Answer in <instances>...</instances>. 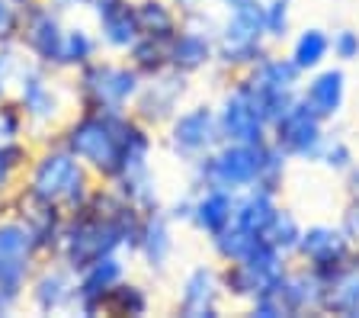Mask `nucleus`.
I'll use <instances>...</instances> for the list:
<instances>
[{
    "mask_svg": "<svg viewBox=\"0 0 359 318\" xmlns=\"http://www.w3.org/2000/svg\"><path fill=\"white\" fill-rule=\"evenodd\" d=\"M151 309H154V296H151V289L144 286V283L132 280V277H126L119 286H112L109 296L103 299V315L142 318V315H148Z\"/></svg>",
    "mask_w": 359,
    "mask_h": 318,
    "instance_id": "2f4dec72",
    "label": "nucleus"
},
{
    "mask_svg": "<svg viewBox=\"0 0 359 318\" xmlns=\"http://www.w3.org/2000/svg\"><path fill=\"white\" fill-rule=\"evenodd\" d=\"M356 254L353 248L350 235L344 232L340 222H308L302 228V238H299V248L292 254V260L311 267L314 273H334L337 267H344L346 260Z\"/></svg>",
    "mask_w": 359,
    "mask_h": 318,
    "instance_id": "6ab92c4d",
    "label": "nucleus"
},
{
    "mask_svg": "<svg viewBox=\"0 0 359 318\" xmlns=\"http://www.w3.org/2000/svg\"><path fill=\"white\" fill-rule=\"evenodd\" d=\"M97 183L100 180L87 171V164L77 161L58 138H45V142H36L32 161L22 171L20 190L48 206L74 212L90 199Z\"/></svg>",
    "mask_w": 359,
    "mask_h": 318,
    "instance_id": "7ed1b4c3",
    "label": "nucleus"
},
{
    "mask_svg": "<svg viewBox=\"0 0 359 318\" xmlns=\"http://www.w3.org/2000/svg\"><path fill=\"white\" fill-rule=\"evenodd\" d=\"M135 10H138V26L148 36L170 39L180 29V10L170 0H135Z\"/></svg>",
    "mask_w": 359,
    "mask_h": 318,
    "instance_id": "f704fd0d",
    "label": "nucleus"
},
{
    "mask_svg": "<svg viewBox=\"0 0 359 318\" xmlns=\"http://www.w3.org/2000/svg\"><path fill=\"white\" fill-rule=\"evenodd\" d=\"M87 10L93 16V29L100 36L103 52L126 55L142 36L135 0H90Z\"/></svg>",
    "mask_w": 359,
    "mask_h": 318,
    "instance_id": "5701e85b",
    "label": "nucleus"
},
{
    "mask_svg": "<svg viewBox=\"0 0 359 318\" xmlns=\"http://www.w3.org/2000/svg\"><path fill=\"white\" fill-rule=\"evenodd\" d=\"M340 225H344V232L350 235V241H353V248H356V254H359V206L356 203H344V212H340Z\"/></svg>",
    "mask_w": 359,
    "mask_h": 318,
    "instance_id": "a18cd8bd",
    "label": "nucleus"
},
{
    "mask_svg": "<svg viewBox=\"0 0 359 318\" xmlns=\"http://www.w3.org/2000/svg\"><path fill=\"white\" fill-rule=\"evenodd\" d=\"M299 97L305 100L324 122H337L346 110V100H350V77H346V68L337 65V61L321 65L318 71L305 74Z\"/></svg>",
    "mask_w": 359,
    "mask_h": 318,
    "instance_id": "393cba45",
    "label": "nucleus"
},
{
    "mask_svg": "<svg viewBox=\"0 0 359 318\" xmlns=\"http://www.w3.org/2000/svg\"><path fill=\"white\" fill-rule=\"evenodd\" d=\"M340 180H344V203H356L359 206V164H353Z\"/></svg>",
    "mask_w": 359,
    "mask_h": 318,
    "instance_id": "49530a36",
    "label": "nucleus"
},
{
    "mask_svg": "<svg viewBox=\"0 0 359 318\" xmlns=\"http://www.w3.org/2000/svg\"><path fill=\"white\" fill-rule=\"evenodd\" d=\"M126 58L142 77H151V74H157V71L170 68V39L142 32L138 42L126 52Z\"/></svg>",
    "mask_w": 359,
    "mask_h": 318,
    "instance_id": "72a5a7b5",
    "label": "nucleus"
},
{
    "mask_svg": "<svg viewBox=\"0 0 359 318\" xmlns=\"http://www.w3.org/2000/svg\"><path fill=\"white\" fill-rule=\"evenodd\" d=\"M97 55H103L100 36L93 29V23H67L65 29V46H61V74L83 68L87 61H93Z\"/></svg>",
    "mask_w": 359,
    "mask_h": 318,
    "instance_id": "7c9ffc66",
    "label": "nucleus"
},
{
    "mask_svg": "<svg viewBox=\"0 0 359 318\" xmlns=\"http://www.w3.org/2000/svg\"><path fill=\"white\" fill-rule=\"evenodd\" d=\"M209 4H215V7L222 10V7H228V4H234V0H209Z\"/></svg>",
    "mask_w": 359,
    "mask_h": 318,
    "instance_id": "3c124183",
    "label": "nucleus"
},
{
    "mask_svg": "<svg viewBox=\"0 0 359 318\" xmlns=\"http://www.w3.org/2000/svg\"><path fill=\"white\" fill-rule=\"evenodd\" d=\"M285 55L302 74H311L321 65L330 61V29L324 26H305V29L292 32L285 42Z\"/></svg>",
    "mask_w": 359,
    "mask_h": 318,
    "instance_id": "c756f323",
    "label": "nucleus"
},
{
    "mask_svg": "<svg viewBox=\"0 0 359 318\" xmlns=\"http://www.w3.org/2000/svg\"><path fill=\"white\" fill-rule=\"evenodd\" d=\"M39 260L42 258L26 225L10 209H0V289L26 299V286Z\"/></svg>",
    "mask_w": 359,
    "mask_h": 318,
    "instance_id": "f3484780",
    "label": "nucleus"
},
{
    "mask_svg": "<svg viewBox=\"0 0 359 318\" xmlns=\"http://www.w3.org/2000/svg\"><path fill=\"white\" fill-rule=\"evenodd\" d=\"M164 209L177 225H189V212H193V187L183 190L180 197H173L170 203H164Z\"/></svg>",
    "mask_w": 359,
    "mask_h": 318,
    "instance_id": "c03bdc74",
    "label": "nucleus"
},
{
    "mask_svg": "<svg viewBox=\"0 0 359 318\" xmlns=\"http://www.w3.org/2000/svg\"><path fill=\"white\" fill-rule=\"evenodd\" d=\"M22 61H26V52L20 48V42H0V100L13 97Z\"/></svg>",
    "mask_w": 359,
    "mask_h": 318,
    "instance_id": "ea45409f",
    "label": "nucleus"
},
{
    "mask_svg": "<svg viewBox=\"0 0 359 318\" xmlns=\"http://www.w3.org/2000/svg\"><path fill=\"white\" fill-rule=\"evenodd\" d=\"M0 209H10L16 216V219L26 225V232H29L32 244H36L39 258H55L58 254V244H61V228H65V209H58V206H48L42 203V199L29 197L26 190L16 187L13 193H10V199Z\"/></svg>",
    "mask_w": 359,
    "mask_h": 318,
    "instance_id": "412c9836",
    "label": "nucleus"
},
{
    "mask_svg": "<svg viewBox=\"0 0 359 318\" xmlns=\"http://www.w3.org/2000/svg\"><path fill=\"white\" fill-rule=\"evenodd\" d=\"M324 299V277L311 267L292 260L289 270L273 286L247 303V312L254 318H299V315H321Z\"/></svg>",
    "mask_w": 359,
    "mask_h": 318,
    "instance_id": "6e6552de",
    "label": "nucleus"
},
{
    "mask_svg": "<svg viewBox=\"0 0 359 318\" xmlns=\"http://www.w3.org/2000/svg\"><path fill=\"white\" fill-rule=\"evenodd\" d=\"M263 7V26H266V39L273 48H283L289 36L295 32L292 16H295V0H260Z\"/></svg>",
    "mask_w": 359,
    "mask_h": 318,
    "instance_id": "e433bc0d",
    "label": "nucleus"
},
{
    "mask_svg": "<svg viewBox=\"0 0 359 318\" xmlns=\"http://www.w3.org/2000/svg\"><path fill=\"white\" fill-rule=\"evenodd\" d=\"M65 29L67 20L58 7H52L48 0H32L20 13V32L16 42L26 52V58L45 65L52 71H61V46H65Z\"/></svg>",
    "mask_w": 359,
    "mask_h": 318,
    "instance_id": "4468645a",
    "label": "nucleus"
},
{
    "mask_svg": "<svg viewBox=\"0 0 359 318\" xmlns=\"http://www.w3.org/2000/svg\"><path fill=\"white\" fill-rule=\"evenodd\" d=\"M222 10L205 4L180 16V29L170 36V68L180 74L199 77L215 71V32Z\"/></svg>",
    "mask_w": 359,
    "mask_h": 318,
    "instance_id": "9d476101",
    "label": "nucleus"
},
{
    "mask_svg": "<svg viewBox=\"0 0 359 318\" xmlns=\"http://www.w3.org/2000/svg\"><path fill=\"white\" fill-rule=\"evenodd\" d=\"M74 110H97V113H128L142 91L144 77L128 65L126 55H97L83 68L71 71Z\"/></svg>",
    "mask_w": 359,
    "mask_h": 318,
    "instance_id": "39448f33",
    "label": "nucleus"
},
{
    "mask_svg": "<svg viewBox=\"0 0 359 318\" xmlns=\"http://www.w3.org/2000/svg\"><path fill=\"white\" fill-rule=\"evenodd\" d=\"M32 152H36V142H32V138L0 145V206L7 203L10 193L20 187L22 171H26V164L32 161Z\"/></svg>",
    "mask_w": 359,
    "mask_h": 318,
    "instance_id": "473e14b6",
    "label": "nucleus"
},
{
    "mask_svg": "<svg viewBox=\"0 0 359 318\" xmlns=\"http://www.w3.org/2000/svg\"><path fill=\"white\" fill-rule=\"evenodd\" d=\"M142 225V212L100 180L81 209L67 212L61 228V244L55 258L71 270H83L87 264L106 254H135V238Z\"/></svg>",
    "mask_w": 359,
    "mask_h": 318,
    "instance_id": "f03ea898",
    "label": "nucleus"
},
{
    "mask_svg": "<svg viewBox=\"0 0 359 318\" xmlns=\"http://www.w3.org/2000/svg\"><path fill=\"white\" fill-rule=\"evenodd\" d=\"M26 305V299H20V296L13 293H4L0 289V318H7V315H16V312Z\"/></svg>",
    "mask_w": 359,
    "mask_h": 318,
    "instance_id": "de8ad7c7",
    "label": "nucleus"
},
{
    "mask_svg": "<svg viewBox=\"0 0 359 318\" xmlns=\"http://www.w3.org/2000/svg\"><path fill=\"white\" fill-rule=\"evenodd\" d=\"M164 148L170 152V158L183 161V164H196L202 154H209L212 148L222 145V129H218L215 103H187L161 129Z\"/></svg>",
    "mask_w": 359,
    "mask_h": 318,
    "instance_id": "ddd939ff",
    "label": "nucleus"
},
{
    "mask_svg": "<svg viewBox=\"0 0 359 318\" xmlns=\"http://www.w3.org/2000/svg\"><path fill=\"white\" fill-rule=\"evenodd\" d=\"M330 61L337 65H356L359 61V29L353 26H340L330 32Z\"/></svg>",
    "mask_w": 359,
    "mask_h": 318,
    "instance_id": "79ce46f5",
    "label": "nucleus"
},
{
    "mask_svg": "<svg viewBox=\"0 0 359 318\" xmlns=\"http://www.w3.org/2000/svg\"><path fill=\"white\" fill-rule=\"evenodd\" d=\"M128 254H106V258L77 270V315H103V299L112 286H119L128 277Z\"/></svg>",
    "mask_w": 359,
    "mask_h": 318,
    "instance_id": "b1692460",
    "label": "nucleus"
},
{
    "mask_svg": "<svg viewBox=\"0 0 359 318\" xmlns=\"http://www.w3.org/2000/svg\"><path fill=\"white\" fill-rule=\"evenodd\" d=\"M330 122H324L305 100H292L276 119L269 122V142L292 161V164H318Z\"/></svg>",
    "mask_w": 359,
    "mask_h": 318,
    "instance_id": "9b49d317",
    "label": "nucleus"
},
{
    "mask_svg": "<svg viewBox=\"0 0 359 318\" xmlns=\"http://www.w3.org/2000/svg\"><path fill=\"white\" fill-rule=\"evenodd\" d=\"M266 152L269 142H222L209 154H202L196 164H189V187H215L231 190V193L260 187Z\"/></svg>",
    "mask_w": 359,
    "mask_h": 318,
    "instance_id": "0eeeda50",
    "label": "nucleus"
},
{
    "mask_svg": "<svg viewBox=\"0 0 359 318\" xmlns=\"http://www.w3.org/2000/svg\"><path fill=\"white\" fill-rule=\"evenodd\" d=\"M241 77H244L247 87L257 93V100H260L263 110L269 113V122L276 119L292 100H299L302 81H305V74H302V71L292 65L289 55L279 52V48H269V52L263 55L260 61H254Z\"/></svg>",
    "mask_w": 359,
    "mask_h": 318,
    "instance_id": "2eb2a0df",
    "label": "nucleus"
},
{
    "mask_svg": "<svg viewBox=\"0 0 359 318\" xmlns=\"http://www.w3.org/2000/svg\"><path fill=\"white\" fill-rule=\"evenodd\" d=\"M260 241H263L260 235H254V232H247V228H241L231 222L224 232H218L215 238H209V248H212V258H215L218 264H231V260H241L244 254H250Z\"/></svg>",
    "mask_w": 359,
    "mask_h": 318,
    "instance_id": "c9c22d12",
    "label": "nucleus"
},
{
    "mask_svg": "<svg viewBox=\"0 0 359 318\" xmlns=\"http://www.w3.org/2000/svg\"><path fill=\"white\" fill-rule=\"evenodd\" d=\"M58 138L97 180L109 183L112 177L154 164L157 135L154 129L128 113H97V110H74L58 129Z\"/></svg>",
    "mask_w": 359,
    "mask_h": 318,
    "instance_id": "f257e3e1",
    "label": "nucleus"
},
{
    "mask_svg": "<svg viewBox=\"0 0 359 318\" xmlns=\"http://www.w3.org/2000/svg\"><path fill=\"white\" fill-rule=\"evenodd\" d=\"M321 315L359 318V254H353L344 267L324 277Z\"/></svg>",
    "mask_w": 359,
    "mask_h": 318,
    "instance_id": "bb28decb",
    "label": "nucleus"
},
{
    "mask_svg": "<svg viewBox=\"0 0 359 318\" xmlns=\"http://www.w3.org/2000/svg\"><path fill=\"white\" fill-rule=\"evenodd\" d=\"M215 116L218 129H222V142H269V113L241 74H231L222 87L215 100Z\"/></svg>",
    "mask_w": 359,
    "mask_h": 318,
    "instance_id": "1a4fd4ad",
    "label": "nucleus"
},
{
    "mask_svg": "<svg viewBox=\"0 0 359 318\" xmlns=\"http://www.w3.org/2000/svg\"><path fill=\"white\" fill-rule=\"evenodd\" d=\"M224 289H222V270L215 264H193L177 286V305L173 312L183 318H218L224 312Z\"/></svg>",
    "mask_w": 359,
    "mask_h": 318,
    "instance_id": "aec40b11",
    "label": "nucleus"
},
{
    "mask_svg": "<svg viewBox=\"0 0 359 318\" xmlns=\"http://www.w3.org/2000/svg\"><path fill=\"white\" fill-rule=\"evenodd\" d=\"M269 48H273V42L266 39L260 0H234V4L222 7L215 32V68L224 77L244 74Z\"/></svg>",
    "mask_w": 359,
    "mask_h": 318,
    "instance_id": "423d86ee",
    "label": "nucleus"
},
{
    "mask_svg": "<svg viewBox=\"0 0 359 318\" xmlns=\"http://www.w3.org/2000/svg\"><path fill=\"white\" fill-rule=\"evenodd\" d=\"M318 164H321L324 171H330L334 177H344L353 164H359L356 145L346 135H340V132H327V142H324L321 154H318Z\"/></svg>",
    "mask_w": 359,
    "mask_h": 318,
    "instance_id": "58836bf2",
    "label": "nucleus"
},
{
    "mask_svg": "<svg viewBox=\"0 0 359 318\" xmlns=\"http://www.w3.org/2000/svg\"><path fill=\"white\" fill-rule=\"evenodd\" d=\"M234 203L238 193L215 187H193V212H189V228H196L205 241L234 222Z\"/></svg>",
    "mask_w": 359,
    "mask_h": 318,
    "instance_id": "a878e982",
    "label": "nucleus"
},
{
    "mask_svg": "<svg viewBox=\"0 0 359 318\" xmlns=\"http://www.w3.org/2000/svg\"><path fill=\"white\" fill-rule=\"evenodd\" d=\"M20 138H29V126H26V116L16 106V100H0V145L7 142H20Z\"/></svg>",
    "mask_w": 359,
    "mask_h": 318,
    "instance_id": "a19ab883",
    "label": "nucleus"
},
{
    "mask_svg": "<svg viewBox=\"0 0 359 318\" xmlns=\"http://www.w3.org/2000/svg\"><path fill=\"white\" fill-rule=\"evenodd\" d=\"M279 209H283V193H276V190H266V187L241 190L238 203H234V225L263 238Z\"/></svg>",
    "mask_w": 359,
    "mask_h": 318,
    "instance_id": "cd10ccee",
    "label": "nucleus"
},
{
    "mask_svg": "<svg viewBox=\"0 0 359 318\" xmlns=\"http://www.w3.org/2000/svg\"><path fill=\"white\" fill-rule=\"evenodd\" d=\"M16 4H20V7H26V4H32V0H16Z\"/></svg>",
    "mask_w": 359,
    "mask_h": 318,
    "instance_id": "603ef678",
    "label": "nucleus"
},
{
    "mask_svg": "<svg viewBox=\"0 0 359 318\" xmlns=\"http://www.w3.org/2000/svg\"><path fill=\"white\" fill-rule=\"evenodd\" d=\"M109 187L126 199L128 206H135L138 212H154L164 209V193H161V177H157L154 164L148 167H135V171H126V174L112 177Z\"/></svg>",
    "mask_w": 359,
    "mask_h": 318,
    "instance_id": "c85d7f7f",
    "label": "nucleus"
},
{
    "mask_svg": "<svg viewBox=\"0 0 359 318\" xmlns=\"http://www.w3.org/2000/svg\"><path fill=\"white\" fill-rule=\"evenodd\" d=\"M302 228H305V222H302L299 216H295V212L283 203V209L276 212V219L269 222L263 241H269L276 251H283V254H289V258H292V254H295V248H299Z\"/></svg>",
    "mask_w": 359,
    "mask_h": 318,
    "instance_id": "4c0bfd02",
    "label": "nucleus"
},
{
    "mask_svg": "<svg viewBox=\"0 0 359 318\" xmlns=\"http://www.w3.org/2000/svg\"><path fill=\"white\" fill-rule=\"evenodd\" d=\"M22 7L16 0H0V42H16Z\"/></svg>",
    "mask_w": 359,
    "mask_h": 318,
    "instance_id": "37998d69",
    "label": "nucleus"
},
{
    "mask_svg": "<svg viewBox=\"0 0 359 318\" xmlns=\"http://www.w3.org/2000/svg\"><path fill=\"white\" fill-rule=\"evenodd\" d=\"M65 77L67 74L36 65L29 58L22 61L20 74H16L13 100L26 116L32 142L55 138L74 110V91H71V81H65Z\"/></svg>",
    "mask_w": 359,
    "mask_h": 318,
    "instance_id": "20e7f679",
    "label": "nucleus"
},
{
    "mask_svg": "<svg viewBox=\"0 0 359 318\" xmlns=\"http://www.w3.org/2000/svg\"><path fill=\"white\" fill-rule=\"evenodd\" d=\"M52 7H58L61 13H74V10H87L90 0H48Z\"/></svg>",
    "mask_w": 359,
    "mask_h": 318,
    "instance_id": "09e8293b",
    "label": "nucleus"
},
{
    "mask_svg": "<svg viewBox=\"0 0 359 318\" xmlns=\"http://www.w3.org/2000/svg\"><path fill=\"white\" fill-rule=\"evenodd\" d=\"M292 258L276 251L269 241H260L250 254H244L241 260H231V264H218L222 270V289L228 303H241L247 305L254 296H260L266 286L283 277L289 270Z\"/></svg>",
    "mask_w": 359,
    "mask_h": 318,
    "instance_id": "f8f14e48",
    "label": "nucleus"
},
{
    "mask_svg": "<svg viewBox=\"0 0 359 318\" xmlns=\"http://www.w3.org/2000/svg\"><path fill=\"white\" fill-rule=\"evenodd\" d=\"M189 91H193V77L180 74L177 68L157 71V74L144 77L142 91H138V97L132 103V116L142 126L161 132L189 103Z\"/></svg>",
    "mask_w": 359,
    "mask_h": 318,
    "instance_id": "dca6fc26",
    "label": "nucleus"
},
{
    "mask_svg": "<svg viewBox=\"0 0 359 318\" xmlns=\"http://www.w3.org/2000/svg\"><path fill=\"white\" fill-rule=\"evenodd\" d=\"M173 254H177V222L167 216V209L142 212L132 260H138L148 273L164 277L173 264Z\"/></svg>",
    "mask_w": 359,
    "mask_h": 318,
    "instance_id": "4be33fe9",
    "label": "nucleus"
},
{
    "mask_svg": "<svg viewBox=\"0 0 359 318\" xmlns=\"http://www.w3.org/2000/svg\"><path fill=\"white\" fill-rule=\"evenodd\" d=\"M26 305L36 315H71L77 305V270L58 258L39 260L26 286Z\"/></svg>",
    "mask_w": 359,
    "mask_h": 318,
    "instance_id": "a211bd4d",
    "label": "nucleus"
},
{
    "mask_svg": "<svg viewBox=\"0 0 359 318\" xmlns=\"http://www.w3.org/2000/svg\"><path fill=\"white\" fill-rule=\"evenodd\" d=\"M170 4L180 10V16H183V13H189V10H199V7H205L209 0H170ZM212 7H215V4H212Z\"/></svg>",
    "mask_w": 359,
    "mask_h": 318,
    "instance_id": "8fccbe9b",
    "label": "nucleus"
}]
</instances>
